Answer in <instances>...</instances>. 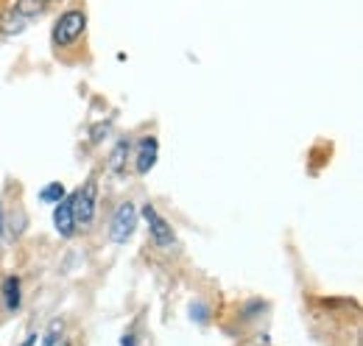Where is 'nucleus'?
Listing matches in <instances>:
<instances>
[{"mask_svg": "<svg viewBox=\"0 0 363 346\" xmlns=\"http://www.w3.org/2000/svg\"><path fill=\"white\" fill-rule=\"evenodd\" d=\"M84 31H87V14L82 9H67L65 14H59V20L53 26V45L70 48L84 37Z\"/></svg>", "mask_w": 363, "mask_h": 346, "instance_id": "1", "label": "nucleus"}, {"mask_svg": "<svg viewBox=\"0 0 363 346\" xmlns=\"http://www.w3.org/2000/svg\"><path fill=\"white\" fill-rule=\"evenodd\" d=\"M95 207H98V182L87 179L84 187H79L73 193V218H76V226L90 229L92 221H95Z\"/></svg>", "mask_w": 363, "mask_h": 346, "instance_id": "2", "label": "nucleus"}, {"mask_svg": "<svg viewBox=\"0 0 363 346\" xmlns=\"http://www.w3.org/2000/svg\"><path fill=\"white\" fill-rule=\"evenodd\" d=\"M137 229V210L132 201H123V204H118V210H115V216H112V223H109V240L112 243H126L132 235H135Z\"/></svg>", "mask_w": 363, "mask_h": 346, "instance_id": "3", "label": "nucleus"}, {"mask_svg": "<svg viewBox=\"0 0 363 346\" xmlns=\"http://www.w3.org/2000/svg\"><path fill=\"white\" fill-rule=\"evenodd\" d=\"M143 218L148 221V232H151L154 246H160V249H174V246H177V235H174L171 223L157 213L154 204H145V207H143Z\"/></svg>", "mask_w": 363, "mask_h": 346, "instance_id": "4", "label": "nucleus"}, {"mask_svg": "<svg viewBox=\"0 0 363 346\" xmlns=\"http://www.w3.org/2000/svg\"><path fill=\"white\" fill-rule=\"evenodd\" d=\"M157 157H160V143H157V137H143V140L137 143L135 171L140 173V176H145V173L157 165Z\"/></svg>", "mask_w": 363, "mask_h": 346, "instance_id": "5", "label": "nucleus"}, {"mask_svg": "<svg viewBox=\"0 0 363 346\" xmlns=\"http://www.w3.org/2000/svg\"><path fill=\"white\" fill-rule=\"evenodd\" d=\"M53 226H56V232L62 235V238H73L76 235V218H73V196H65L59 204H56V210H53Z\"/></svg>", "mask_w": 363, "mask_h": 346, "instance_id": "6", "label": "nucleus"}, {"mask_svg": "<svg viewBox=\"0 0 363 346\" xmlns=\"http://www.w3.org/2000/svg\"><path fill=\"white\" fill-rule=\"evenodd\" d=\"M129 154H132V140H129V137L118 140V145L112 148V154H109V162H106L109 173H123V168H126V160H129Z\"/></svg>", "mask_w": 363, "mask_h": 346, "instance_id": "7", "label": "nucleus"}, {"mask_svg": "<svg viewBox=\"0 0 363 346\" xmlns=\"http://www.w3.org/2000/svg\"><path fill=\"white\" fill-rule=\"evenodd\" d=\"M3 302L9 313H17L20 310V277H9L3 282Z\"/></svg>", "mask_w": 363, "mask_h": 346, "instance_id": "8", "label": "nucleus"}, {"mask_svg": "<svg viewBox=\"0 0 363 346\" xmlns=\"http://www.w3.org/2000/svg\"><path fill=\"white\" fill-rule=\"evenodd\" d=\"M45 9H48V0H17L14 3V11L20 17H26V20H34V17L45 14Z\"/></svg>", "mask_w": 363, "mask_h": 346, "instance_id": "9", "label": "nucleus"}, {"mask_svg": "<svg viewBox=\"0 0 363 346\" xmlns=\"http://www.w3.org/2000/svg\"><path fill=\"white\" fill-rule=\"evenodd\" d=\"M0 28H3L6 34H20V31L26 28V17H20V14L11 9V11H6V14L0 17Z\"/></svg>", "mask_w": 363, "mask_h": 346, "instance_id": "10", "label": "nucleus"}, {"mask_svg": "<svg viewBox=\"0 0 363 346\" xmlns=\"http://www.w3.org/2000/svg\"><path fill=\"white\" fill-rule=\"evenodd\" d=\"M65 196H67V190H65L62 182H50V184H45V187L40 190V199H43L45 204H59Z\"/></svg>", "mask_w": 363, "mask_h": 346, "instance_id": "11", "label": "nucleus"}, {"mask_svg": "<svg viewBox=\"0 0 363 346\" xmlns=\"http://www.w3.org/2000/svg\"><path fill=\"white\" fill-rule=\"evenodd\" d=\"M62 321H50V327H48L45 338H43V346H53L56 341H59V335H62Z\"/></svg>", "mask_w": 363, "mask_h": 346, "instance_id": "12", "label": "nucleus"}, {"mask_svg": "<svg viewBox=\"0 0 363 346\" xmlns=\"http://www.w3.org/2000/svg\"><path fill=\"white\" fill-rule=\"evenodd\" d=\"M106 131H109V123H104V126H92V143H101V140L106 137Z\"/></svg>", "mask_w": 363, "mask_h": 346, "instance_id": "13", "label": "nucleus"}, {"mask_svg": "<svg viewBox=\"0 0 363 346\" xmlns=\"http://www.w3.org/2000/svg\"><path fill=\"white\" fill-rule=\"evenodd\" d=\"M34 344H37V333H31V335H28L20 346H34Z\"/></svg>", "mask_w": 363, "mask_h": 346, "instance_id": "14", "label": "nucleus"}, {"mask_svg": "<svg viewBox=\"0 0 363 346\" xmlns=\"http://www.w3.org/2000/svg\"><path fill=\"white\" fill-rule=\"evenodd\" d=\"M121 346H137V344H135V338H132V335H126V338H123V344H121Z\"/></svg>", "mask_w": 363, "mask_h": 346, "instance_id": "15", "label": "nucleus"}, {"mask_svg": "<svg viewBox=\"0 0 363 346\" xmlns=\"http://www.w3.org/2000/svg\"><path fill=\"white\" fill-rule=\"evenodd\" d=\"M53 346H70V344H67V341H56Z\"/></svg>", "mask_w": 363, "mask_h": 346, "instance_id": "16", "label": "nucleus"}, {"mask_svg": "<svg viewBox=\"0 0 363 346\" xmlns=\"http://www.w3.org/2000/svg\"><path fill=\"white\" fill-rule=\"evenodd\" d=\"M48 3H50V0H48Z\"/></svg>", "mask_w": 363, "mask_h": 346, "instance_id": "17", "label": "nucleus"}]
</instances>
